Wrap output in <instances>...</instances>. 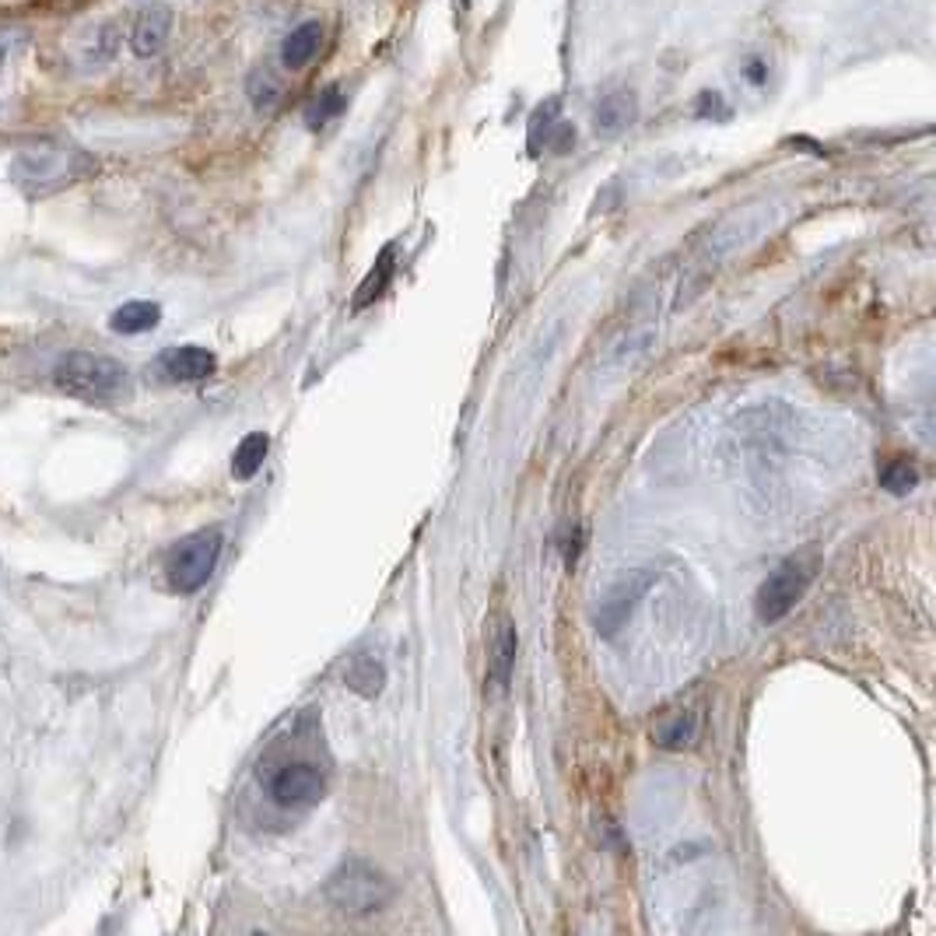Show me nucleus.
I'll return each instance as SVG.
<instances>
[{"instance_id":"nucleus-9","label":"nucleus","mask_w":936,"mask_h":936,"mask_svg":"<svg viewBox=\"0 0 936 936\" xmlns=\"http://www.w3.org/2000/svg\"><path fill=\"white\" fill-rule=\"evenodd\" d=\"M162 372L165 379H172V383H200V379L215 375L218 369V358L207 351V348H197V344H186V348H176L162 355Z\"/></svg>"},{"instance_id":"nucleus-17","label":"nucleus","mask_w":936,"mask_h":936,"mask_svg":"<svg viewBox=\"0 0 936 936\" xmlns=\"http://www.w3.org/2000/svg\"><path fill=\"white\" fill-rule=\"evenodd\" d=\"M512 663H516V628L506 621L495 635V660H492V673H495L498 687H506Z\"/></svg>"},{"instance_id":"nucleus-8","label":"nucleus","mask_w":936,"mask_h":936,"mask_svg":"<svg viewBox=\"0 0 936 936\" xmlns=\"http://www.w3.org/2000/svg\"><path fill=\"white\" fill-rule=\"evenodd\" d=\"M169 32H172V8L169 4H148V8H141V14H137V22H134L130 49L141 60H148L165 46Z\"/></svg>"},{"instance_id":"nucleus-4","label":"nucleus","mask_w":936,"mask_h":936,"mask_svg":"<svg viewBox=\"0 0 936 936\" xmlns=\"http://www.w3.org/2000/svg\"><path fill=\"white\" fill-rule=\"evenodd\" d=\"M89 154H81L74 148H60V145H36L25 148L19 159H14L11 176L25 194L43 197L54 194V189L74 183L81 172H89Z\"/></svg>"},{"instance_id":"nucleus-6","label":"nucleus","mask_w":936,"mask_h":936,"mask_svg":"<svg viewBox=\"0 0 936 936\" xmlns=\"http://www.w3.org/2000/svg\"><path fill=\"white\" fill-rule=\"evenodd\" d=\"M807 586H810V568H807L804 562H796V558L783 562L765 582H761V589H758V597H754L758 617L765 621V624L783 621V617L793 611V606L804 600Z\"/></svg>"},{"instance_id":"nucleus-1","label":"nucleus","mask_w":936,"mask_h":936,"mask_svg":"<svg viewBox=\"0 0 936 936\" xmlns=\"http://www.w3.org/2000/svg\"><path fill=\"white\" fill-rule=\"evenodd\" d=\"M54 383L67 396H74V401L106 407V404L124 401L130 390V375L116 358L92 355V351H71L57 361Z\"/></svg>"},{"instance_id":"nucleus-12","label":"nucleus","mask_w":936,"mask_h":936,"mask_svg":"<svg viewBox=\"0 0 936 936\" xmlns=\"http://www.w3.org/2000/svg\"><path fill=\"white\" fill-rule=\"evenodd\" d=\"M344 681H348V687L358 691V695L375 698L379 691H383V684H386V670H383V663L375 660V656L358 652V656H351L348 670H344Z\"/></svg>"},{"instance_id":"nucleus-18","label":"nucleus","mask_w":936,"mask_h":936,"mask_svg":"<svg viewBox=\"0 0 936 936\" xmlns=\"http://www.w3.org/2000/svg\"><path fill=\"white\" fill-rule=\"evenodd\" d=\"M915 481H918V474H915V466H912L909 460H891V463L880 471V488H888L891 495L912 492Z\"/></svg>"},{"instance_id":"nucleus-19","label":"nucleus","mask_w":936,"mask_h":936,"mask_svg":"<svg viewBox=\"0 0 936 936\" xmlns=\"http://www.w3.org/2000/svg\"><path fill=\"white\" fill-rule=\"evenodd\" d=\"M695 740V719L691 716H673L660 733H656V743L667 751H678V748H687V743Z\"/></svg>"},{"instance_id":"nucleus-10","label":"nucleus","mask_w":936,"mask_h":936,"mask_svg":"<svg viewBox=\"0 0 936 936\" xmlns=\"http://www.w3.org/2000/svg\"><path fill=\"white\" fill-rule=\"evenodd\" d=\"M323 43V25L320 22H302L299 28H291L285 43H281V63L288 71H302V67L312 63V57L320 54Z\"/></svg>"},{"instance_id":"nucleus-7","label":"nucleus","mask_w":936,"mask_h":936,"mask_svg":"<svg viewBox=\"0 0 936 936\" xmlns=\"http://www.w3.org/2000/svg\"><path fill=\"white\" fill-rule=\"evenodd\" d=\"M652 579H656V576H652L649 568H638V571H628V576L617 579L611 589H606L603 600H600V611H597V632H600L603 638H614V635L624 628V624H628V617H632V611L638 606V600L649 593Z\"/></svg>"},{"instance_id":"nucleus-11","label":"nucleus","mask_w":936,"mask_h":936,"mask_svg":"<svg viewBox=\"0 0 936 936\" xmlns=\"http://www.w3.org/2000/svg\"><path fill=\"white\" fill-rule=\"evenodd\" d=\"M635 109H638V102H635L632 92H611L606 99H600L597 116H593V130L600 137H614V134H621L624 127L632 124Z\"/></svg>"},{"instance_id":"nucleus-15","label":"nucleus","mask_w":936,"mask_h":936,"mask_svg":"<svg viewBox=\"0 0 936 936\" xmlns=\"http://www.w3.org/2000/svg\"><path fill=\"white\" fill-rule=\"evenodd\" d=\"M393 256H396V250L393 246H386L383 253H379V259H375V267L369 270V277L366 281H361V288H358V294H355V309H366L369 302H375L379 294H383L386 288H390V277H393Z\"/></svg>"},{"instance_id":"nucleus-20","label":"nucleus","mask_w":936,"mask_h":936,"mask_svg":"<svg viewBox=\"0 0 936 936\" xmlns=\"http://www.w3.org/2000/svg\"><path fill=\"white\" fill-rule=\"evenodd\" d=\"M277 95H281V84H277V78L270 71H256L250 78V99H253L256 109H270L277 102Z\"/></svg>"},{"instance_id":"nucleus-13","label":"nucleus","mask_w":936,"mask_h":936,"mask_svg":"<svg viewBox=\"0 0 936 936\" xmlns=\"http://www.w3.org/2000/svg\"><path fill=\"white\" fill-rule=\"evenodd\" d=\"M159 320H162V309L154 305V302H127V305H119L116 312H113V320H109V326L116 334H148V331H154V326H159Z\"/></svg>"},{"instance_id":"nucleus-2","label":"nucleus","mask_w":936,"mask_h":936,"mask_svg":"<svg viewBox=\"0 0 936 936\" xmlns=\"http://www.w3.org/2000/svg\"><path fill=\"white\" fill-rule=\"evenodd\" d=\"M326 901L351 918H366L383 912L393 901V880L369 859H344L337 870L326 877Z\"/></svg>"},{"instance_id":"nucleus-16","label":"nucleus","mask_w":936,"mask_h":936,"mask_svg":"<svg viewBox=\"0 0 936 936\" xmlns=\"http://www.w3.org/2000/svg\"><path fill=\"white\" fill-rule=\"evenodd\" d=\"M344 113V92L337 89V84H331V89H323L316 99L305 106V124L309 130H323L331 119H337Z\"/></svg>"},{"instance_id":"nucleus-5","label":"nucleus","mask_w":936,"mask_h":936,"mask_svg":"<svg viewBox=\"0 0 936 936\" xmlns=\"http://www.w3.org/2000/svg\"><path fill=\"white\" fill-rule=\"evenodd\" d=\"M221 558V530H197L189 533L186 541H180L172 547L169 562H165V579L172 593H197V589L207 586V579L215 576Z\"/></svg>"},{"instance_id":"nucleus-14","label":"nucleus","mask_w":936,"mask_h":936,"mask_svg":"<svg viewBox=\"0 0 936 936\" xmlns=\"http://www.w3.org/2000/svg\"><path fill=\"white\" fill-rule=\"evenodd\" d=\"M267 449H270V439L264 436V431H253V436H246V439L239 442L235 457H232V474H235L239 481H250V477L259 471V466H264Z\"/></svg>"},{"instance_id":"nucleus-3","label":"nucleus","mask_w":936,"mask_h":936,"mask_svg":"<svg viewBox=\"0 0 936 936\" xmlns=\"http://www.w3.org/2000/svg\"><path fill=\"white\" fill-rule=\"evenodd\" d=\"M259 783L267 796L285 810H309L326 796V772L312 758L281 754L259 765Z\"/></svg>"}]
</instances>
